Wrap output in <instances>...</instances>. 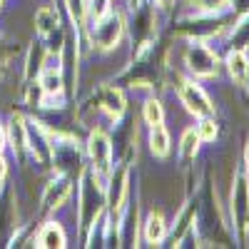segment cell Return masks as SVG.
Returning <instances> with one entry per match:
<instances>
[{"mask_svg":"<svg viewBox=\"0 0 249 249\" xmlns=\"http://www.w3.org/2000/svg\"><path fill=\"white\" fill-rule=\"evenodd\" d=\"M242 160H244V172H247V177H249V137H247V142H244V152H242Z\"/></svg>","mask_w":249,"mask_h":249,"instance_id":"21","label":"cell"},{"mask_svg":"<svg viewBox=\"0 0 249 249\" xmlns=\"http://www.w3.org/2000/svg\"><path fill=\"white\" fill-rule=\"evenodd\" d=\"M230 232L242 244L249 227V177L244 170H234L230 192Z\"/></svg>","mask_w":249,"mask_h":249,"instance_id":"2","label":"cell"},{"mask_svg":"<svg viewBox=\"0 0 249 249\" xmlns=\"http://www.w3.org/2000/svg\"><path fill=\"white\" fill-rule=\"evenodd\" d=\"M82 10L88 13L90 25H92V23H97V20L105 18L107 13H112V0H88V5Z\"/></svg>","mask_w":249,"mask_h":249,"instance_id":"19","label":"cell"},{"mask_svg":"<svg viewBox=\"0 0 249 249\" xmlns=\"http://www.w3.org/2000/svg\"><path fill=\"white\" fill-rule=\"evenodd\" d=\"M124 33V18L120 13H107L102 20L92 23V45L100 50H112Z\"/></svg>","mask_w":249,"mask_h":249,"instance_id":"5","label":"cell"},{"mask_svg":"<svg viewBox=\"0 0 249 249\" xmlns=\"http://www.w3.org/2000/svg\"><path fill=\"white\" fill-rule=\"evenodd\" d=\"M70 195H72V182H70L68 175L60 172V175H57L55 179H50L48 187H45V192H43V210H45V212L60 210V207L70 199Z\"/></svg>","mask_w":249,"mask_h":249,"instance_id":"8","label":"cell"},{"mask_svg":"<svg viewBox=\"0 0 249 249\" xmlns=\"http://www.w3.org/2000/svg\"><path fill=\"white\" fill-rule=\"evenodd\" d=\"M182 62L187 75L195 80H214L222 72V57L210 45V40H187Z\"/></svg>","mask_w":249,"mask_h":249,"instance_id":"1","label":"cell"},{"mask_svg":"<svg viewBox=\"0 0 249 249\" xmlns=\"http://www.w3.org/2000/svg\"><path fill=\"white\" fill-rule=\"evenodd\" d=\"M35 30L43 40H50L60 30V15L53 5H43L35 13Z\"/></svg>","mask_w":249,"mask_h":249,"instance_id":"15","label":"cell"},{"mask_svg":"<svg viewBox=\"0 0 249 249\" xmlns=\"http://www.w3.org/2000/svg\"><path fill=\"white\" fill-rule=\"evenodd\" d=\"M195 130L202 140V144H214L219 140V122L214 115H207V117H197Z\"/></svg>","mask_w":249,"mask_h":249,"instance_id":"17","label":"cell"},{"mask_svg":"<svg viewBox=\"0 0 249 249\" xmlns=\"http://www.w3.org/2000/svg\"><path fill=\"white\" fill-rule=\"evenodd\" d=\"M97 105L105 110L112 120H120L124 115V107H127V102H124V95L120 88H102L100 95H97Z\"/></svg>","mask_w":249,"mask_h":249,"instance_id":"11","label":"cell"},{"mask_svg":"<svg viewBox=\"0 0 249 249\" xmlns=\"http://www.w3.org/2000/svg\"><path fill=\"white\" fill-rule=\"evenodd\" d=\"M224 40H227V45H230V48L249 50V10L232 20L230 28L224 30Z\"/></svg>","mask_w":249,"mask_h":249,"instance_id":"10","label":"cell"},{"mask_svg":"<svg viewBox=\"0 0 249 249\" xmlns=\"http://www.w3.org/2000/svg\"><path fill=\"white\" fill-rule=\"evenodd\" d=\"M222 70L230 75V80L239 88H247L249 82V50L230 48L222 57Z\"/></svg>","mask_w":249,"mask_h":249,"instance_id":"6","label":"cell"},{"mask_svg":"<svg viewBox=\"0 0 249 249\" xmlns=\"http://www.w3.org/2000/svg\"><path fill=\"white\" fill-rule=\"evenodd\" d=\"M65 244H68L65 232H62V227L57 222H45L43 227H40L37 237H35V247H40V249H50V247L62 249Z\"/></svg>","mask_w":249,"mask_h":249,"instance_id":"16","label":"cell"},{"mask_svg":"<svg viewBox=\"0 0 249 249\" xmlns=\"http://www.w3.org/2000/svg\"><path fill=\"white\" fill-rule=\"evenodd\" d=\"M199 150H202V140L197 135L195 127H187L179 137V162L184 164V167H190V164H195V160L199 157Z\"/></svg>","mask_w":249,"mask_h":249,"instance_id":"14","label":"cell"},{"mask_svg":"<svg viewBox=\"0 0 249 249\" xmlns=\"http://www.w3.org/2000/svg\"><path fill=\"white\" fill-rule=\"evenodd\" d=\"M88 155L92 162V172L105 182L112 175V157H115L112 140L105 130H92V135L88 140Z\"/></svg>","mask_w":249,"mask_h":249,"instance_id":"4","label":"cell"},{"mask_svg":"<svg viewBox=\"0 0 249 249\" xmlns=\"http://www.w3.org/2000/svg\"><path fill=\"white\" fill-rule=\"evenodd\" d=\"M5 144H8V132H5V127H0V152L5 150Z\"/></svg>","mask_w":249,"mask_h":249,"instance_id":"23","label":"cell"},{"mask_svg":"<svg viewBox=\"0 0 249 249\" xmlns=\"http://www.w3.org/2000/svg\"><path fill=\"white\" fill-rule=\"evenodd\" d=\"M0 5H3V0H0Z\"/></svg>","mask_w":249,"mask_h":249,"instance_id":"26","label":"cell"},{"mask_svg":"<svg viewBox=\"0 0 249 249\" xmlns=\"http://www.w3.org/2000/svg\"><path fill=\"white\" fill-rule=\"evenodd\" d=\"M175 88H177V97L182 102V107L192 117H207V115L217 112L212 97L207 95V90L202 88V80H195L190 75H177V85Z\"/></svg>","mask_w":249,"mask_h":249,"instance_id":"3","label":"cell"},{"mask_svg":"<svg viewBox=\"0 0 249 249\" xmlns=\"http://www.w3.org/2000/svg\"><path fill=\"white\" fill-rule=\"evenodd\" d=\"M142 120L150 124H162L164 122V105L157 100V97H147L144 100V105H142Z\"/></svg>","mask_w":249,"mask_h":249,"instance_id":"18","label":"cell"},{"mask_svg":"<svg viewBox=\"0 0 249 249\" xmlns=\"http://www.w3.org/2000/svg\"><path fill=\"white\" fill-rule=\"evenodd\" d=\"M197 222H199V204L187 202L175 217V230H172V247H179L187 237L197 234Z\"/></svg>","mask_w":249,"mask_h":249,"instance_id":"7","label":"cell"},{"mask_svg":"<svg viewBox=\"0 0 249 249\" xmlns=\"http://www.w3.org/2000/svg\"><path fill=\"white\" fill-rule=\"evenodd\" d=\"M247 234H249V227H247Z\"/></svg>","mask_w":249,"mask_h":249,"instance_id":"25","label":"cell"},{"mask_svg":"<svg viewBox=\"0 0 249 249\" xmlns=\"http://www.w3.org/2000/svg\"><path fill=\"white\" fill-rule=\"evenodd\" d=\"M175 3L177 0H152L155 10H170V8H175Z\"/></svg>","mask_w":249,"mask_h":249,"instance_id":"20","label":"cell"},{"mask_svg":"<svg viewBox=\"0 0 249 249\" xmlns=\"http://www.w3.org/2000/svg\"><path fill=\"white\" fill-rule=\"evenodd\" d=\"M167 222L160 212H150L144 217V224H142V234H144V242L150 247H160L164 239H167Z\"/></svg>","mask_w":249,"mask_h":249,"instance_id":"12","label":"cell"},{"mask_svg":"<svg viewBox=\"0 0 249 249\" xmlns=\"http://www.w3.org/2000/svg\"><path fill=\"white\" fill-rule=\"evenodd\" d=\"M40 92H43V100H60L62 97V72L60 65H45L43 72H40Z\"/></svg>","mask_w":249,"mask_h":249,"instance_id":"9","label":"cell"},{"mask_svg":"<svg viewBox=\"0 0 249 249\" xmlns=\"http://www.w3.org/2000/svg\"><path fill=\"white\" fill-rule=\"evenodd\" d=\"M5 177H8V162H5L3 152H0V182H3Z\"/></svg>","mask_w":249,"mask_h":249,"instance_id":"22","label":"cell"},{"mask_svg":"<svg viewBox=\"0 0 249 249\" xmlns=\"http://www.w3.org/2000/svg\"><path fill=\"white\" fill-rule=\"evenodd\" d=\"M147 144H150V152L155 157H160V160L170 157V152H172V137H170V130L164 127V122L162 124H152V127H150Z\"/></svg>","mask_w":249,"mask_h":249,"instance_id":"13","label":"cell"},{"mask_svg":"<svg viewBox=\"0 0 249 249\" xmlns=\"http://www.w3.org/2000/svg\"><path fill=\"white\" fill-rule=\"evenodd\" d=\"M127 5H130V10H137V8H142V0H127Z\"/></svg>","mask_w":249,"mask_h":249,"instance_id":"24","label":"cell"}]
</instances>
